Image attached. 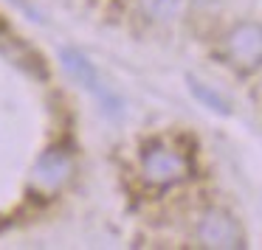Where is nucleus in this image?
<instances>
[{
	"instance_id": "f257e3e1",
	"label": "nucleus",
	"mask_w": 262,
	"mask_h": 250,
	"mask_svg": "<svg viewBox=\"0 0 262 250\" xmlns=\"http://www.w3.org/2000/svg\"><path fill=\"white\" fill-rule=\"evenodd\" d=\"M141 171L152 186H178L192 177V160L166 141H152L141 155Z\"/></svg>"
},
{
	"instance_id": "f03ea898",
	"label": "nucleus",
	"mask_w": 262,
	"mask_h": 250,
	"mask_svg": "<svg viewBox=\"0 0 262 250\" xmlns=\"http://www.w3.org/2000/svg\"><path fill=\"white\" fill-rule=\"evenodd\" d=\"M59 59H62V68L68 70V73L74 76L85 90H91L93 96L102 102V107L107 110L110 115H119L121 113V102L102 85V82H99L96 68H93V62H88L85 54H79L76 48H62V51H59Z\"/></svg>"
},
{
	"instance_id": "7ed1b4c3",
	"label": "nucleus",
	"mask_w": 262,
	"mask_h": 250,
	"mask_svg": "<svg viewBox=\"0 0 262 250\" xmlns=\"http://www.w3.org/2000/svg\"><path fill=\"white\" fill-rule=\"evenodd\" d=\"M198 239L203 247H211V250L243 247V231H239L237 219L220 208H211L203 214V219L198 225Z\"/></svg>"
},
{
	"instance_id": "20e7f679",
	"label": "nucleus",
	"mask_w": 262,
	"mask_h": 250,
	"mask_svg": "<svg viewBox=\"0 0 262 250\" xmlns=\"http://www.w3.org/2000/svg\"><path fill=\"white\" fill-rule=\"evenodd\" d=\"M226 54L237 68L254 70L262 65V26L243 23L226 37Z\"/></svg>"
},
{
	"instance_id": "39448f33",
	"label": "nucleus",
	"mask_w": 262,
	"mask_h": 250,
	"mask_svg": "<svg viewBox=\"0 0 262 250\" xmlns=\"http://www.w3.org/2000/svg\"><path fill=\"white\" fill-rule=\"evenodd\" d=\"M71 169H74V160H71V155L65 149H48L34 163L31 186L40 194H54L57 188L65 186V180L71 177Z\"/></svg>"
},
{
	"instance_id": "423d86ee",
	"label": "nucleus",
	"mask_w": 262,
	"mask_h": 250,
	"mask_svg": "<svg viewBox=\"0 0 262 250\" xmlns=\"http://www.w3.org/2000/svg\"><path fill=\"white\" fill-rule=\"evenodd\" d=\"M189 87H192V93H194V96H198V98H200V102H203L209 110H217V113L228 115V104H226V98H223L220 93L209 90V87H206L203 82H198V79L189 82Z\"/></svg>"
},
{
	"instance_id": "0eeeda50",
	"label": "nucleus",
	"mask_w": 262,
	"mask_h": 250,
	"mask_svg": "<svg viewBox=\"0 0 262 250\" xmlns=\"http://www.w3.org/2000/svg\"><path fill=\"white\" fill-rule=\"evenodd\" d=\"M144 9H147L155 20H169L178 14L181 0H144Z\"/></svg>"
},
{
	"instance_id": "6e6552de",
	"label": "nucleus",
	"mask_w": 262,
	"mask_h": 250,
	"mask_svg": "<svg viewBox=\"0 0 262 250\" xmlns=\"http://www.w3.org/2000/svg\"><path fill=\"white\" fill-rule=\"evenodd\" d=\"M17 3H23V0H17Z\"/></svg>"
}]
</instances>
